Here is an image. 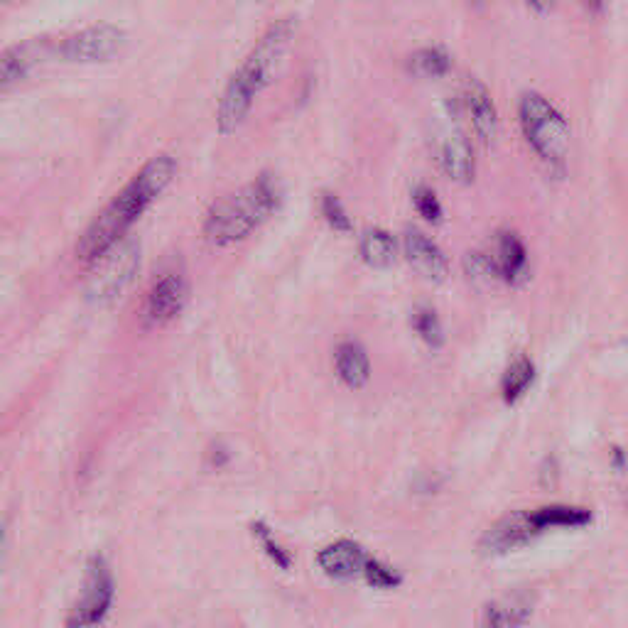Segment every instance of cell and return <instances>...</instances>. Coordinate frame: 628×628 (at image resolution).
Masks as SVG:
<instances>
[{
    "label": "cell",
    "instance_id": "cell-1",
    "mask_svg": "<svg viewBox=\"0 0 628 628\" xmlns=\"http://www.w3.org/2000/svg\"><path fill=\"white\" fill-rule=\"evenodd\" d=\"M177 175V162L172 155H155L153 160L140 167L138 175L133 177L111 204L91 221L89 229L77 243V258L81 263H94L96 258L104 256L111 246L126 238V231L135 221L143 216V211L170 187V182Z\"/></svg>",
    "mask_w": 628,
    "mask_h": 628
},
{
    "label": "cell",
    "instance_id": "cell-2",
    "mask_svg": "<svg viewBox=\"0 0 628 628\" xmlns=\"http://www.w3.org/2000/svg\"><path fill=\"white\" fill-rule=\"evenodd\" d=\"M292 37H295V23L292 18H283L273 23L263 32L261 40L253 45L241 67L231 74L224 94H221L219 108H216V128L221 135L236 133L246 123L256 96L273 79L280 59L288 52Z\"/></svg>",
    "mask_w": 628,
    "mask_h": 628
},
{
    "label": "cell",
    "instance_id": "cell-3",
    "mask_svg": "<svg viewBox=\"0 0 628 628\" xmlns=\"http://www.w3.org/2000/svg\"><path fill=\"white\" fill-rule=\"evenodd\" d=\"M280 187L270 175H261L246 187L221 197L204 219V238L216 248L246 241L278 209Z\"/></svg>",
    "mask_w": 628,
    "mask_h": 628
},
{
    "label": "cell",
    "instance_id": "cell-4",
    "mask_svg": "<svg viewBox=\"0 0 628 628\" xmlns=\"http://www.w3.org/2000/svg\"><path fill=\"white\" fill-rule=\"evenodd\" d=\"M518 118H521L525 140L535 150V155L550 170L562 172L567 153H570V126L565 116L543 94L528 91L518 104Z\"/></svg>",
    "mask_w": 628,
    "mask_h": 628
},
{
    "label": "cell",
    "instance_id": "cell-5",
    "mask_svg": "<svg viewBox=\"0 0 628 628\" xmlns=\"http://www.w3.org/2000/svg\"><path fill=\"white\" fill-rule=\"evenodd\" d=\"M89 280V300L96 305H108L121 297L133 283L140 268V248L135 241H118L104 256L96 258Z\"/></svg>",
    "mask_w": 628,
    "mask_h": 628
},
{
    "label": "cell",
    "instance_id": "cell-6",
    "mask_svg": "<svg viewBox=\"0 0 628 628\" xmlns=\"http://www.w3.org/2000/svg\"><path fill=\"white\" fill-rule=\"evenodd\" d=\"M113 604V575L101 555L89 557L77 604L67 616V628H94L106 619Z\"/></svg>",
    "mask_w": 628,
    "mask_h": 628
},
{
    "label": "cell",
    "instance_id": "cell-7",
    "mask_svg": "<svg viewBox=\"0 0 628 628\" xmlns=\"http://www.w3.org/2000/svg\"><path fill=\"white\" fill-rule=\"evenodd\" d=\"M126 32L116 25H91L86 30L74 32L67 40H62L59 45V57L67 59V62L77 64H96V62H108V59L118 57L126 47Z\"/></svg>",
    "mask_w": 628,
    "mask_h": 628
},
{
    "label": "cell",
    "instance_id": "cell-8",
    "mask_svg": "<svg viewBox=\"0 0 628 628\" xmlns=\"http://www.w3.org/2000/svg\"><path fill=\"white\" fill-rule=\"evenodd\" d=\"M540 533H543V530L535 525L530 511H513L508 513V516L498 518V521L481 535L479 548L486 557H501L530 545Z\"/></svg>",
    "mask_w": 628,
    "mask_h": 628
},
{
    "label": "cell",
    "instance_id": "cell-9",
    "mask_svg": "<svg viewBox=\"0 0 628 628\" xmlns=\"http://www.w3.org/2000/svg\"><path fill=\"white\" fill-rule=\"evenodd\" d=\"M187 278L180 270H167L155 280L145 297V322L148 324H170L177 319L187 305Z\"/></svg>",
    "mask_w": 628,
    "mask_h": 628
},
{
    "label": "cell",
    "instance_id": "cell-10",
    "mask_svg": "<svg viewBox=\"0 0 628 628\" xmlns=\"http://www.w3.org/2000/svg\"><path fill=\"white\" fill-rule=\"evenodd\" d=\"M459 106H462L464 118L469 121V128L474 131L476 140L489 148L498 135V113L491 99L489 89L481 81L469 79L459 94Z\"/></svg>",
    "mask_w": 628,
    "mask_h": 628
},
{
    "label": "cell",
    "instance_id": "cell-11",
    "mask_svg": "<svg viewBox=\"0 0 628 628\" xmlns=\"http://www.w3.org/2000/svg\"><path fill=\"white\" fill-rule=\"evenodd\" d=\"M403 253L408 258V263L413 265V270L422 275L430 283H442L449 273V263L445 251L432 241L430 236H425L418 229L405 231L403 236Z\"/></svg>",
    "mask_w": 628,
    "mask_h": 628
},
{
    "label": "cell",
    "instance_id": "cell-12",
    "mask_svg": "<svg viewBox=\"0 0 628 628\" xmlns=\"http://www.w3.org/2000/svg\"><path fill=\"white\" fill-rule=\"evenodd\" d=\"M366 550L361 548L359 543L349 538H341L337 543L327 545L322 552L317 555V565L319 570L332 579H354L361 575L366 562Z\"/></svg>",
    "mask_w": 628,
    "mask_h": 628
},
{
    "label": "cell",
    "instance_id": "cell-13",
    "mask_svg": "<svg viewBox=\"0 0 628 628\" xmlns=\"http://www.w3.org/2000/svg\"><path fill=\"white\" fill-rule=\"evenodd\" d=\"M530 614H533V594L511 592L484 606L481 628H523Z\"/></svg>",
    "mask_w": 628,
    "mask_h": 628
},
{
    "label": "cell",
    "instance_id": "cell-14",
    "mask_svg": "<svg viewBox=\"0 0 628 628\" xmlns=\"http://www.w3.org/2000/svg\"><path fill=\"white\" fill-rule=\"evenodd\" d=\"M440 165L442 172H445L452 182L469 184L474 180L476 172L474 150H471V143L462 133L447 135V140L440 148Z\"/></svg>",
    "mask_w": 628,
    "mask_h": 628
},
{
    "label": "cell",
    "instance_id": "cell-15",
    "mask_svg": "<svg viewBox=\"0 0 628 628\" xmlns=\"http://www.w3.org/2000/svg\"><path fill=\"white\" fill-rule=\"evenodd\" d=\"M494 261L503 283L521 285L528 278V251H525L523 241L513 231L498 234V251Z\"/></svg>",
    "mask_w": 628,
    "mask_h": 628
},
{
    "label": "cell",
    "instance_id": "cell-16",
    "mask_svg": "<svg viewBox=\"0 0 628 628\" xmlns=\"http://www.w3.org/2000/svg\"><path fill=\"white\" fill-rule=\"evenodd\" d=\"M334 366L346 388H364L371 378V359H368L366 349L359 341H344L339 344L337 354H334Z\"/></svg>",
    "mask_w": 628,
    "mask_h": 628
},
{
    "label": "cell",
    "instance_id": "cell-17",
    "mask_svg": "<svg viewBox=\"0 0 628 628\" xmlns=\"http://www.w3.org/2000/svg\"><path fill=\"white\" fill-rule=\"evenodd\" d=\"M40 45H20L0 52V91L18 84L40 62Z\"/></svg>",
    "mask_w": 628,
    "mask_h": 628
},
{
    "label": "cell",
    "instance_id": "cell-18",
    "mask_svg": "<svg viewBox=\"0 0 628 628\" xmlns=\"http://www.w3.org/2000/svg\"><path fill=\"white\" fill-rule=\"evenodd\" d=\"M359 253L364 263L371 265V268H388L395 261L398 246H395V238L388 231L366 229L359 241Z\"/></svg>",
    "mask_w": 628,
    "mask_h": 628
},
{
    "label": "cell",
    "instance_id": "cell-19",
    "mask_svg": "<svg viewBox=\"0 0 628 628\" xmlns=\"http://www.w3.org/2000/svg\"><path fill=\"white\" fill-rule=\"evenodd\" d=\"M535 378V366L528 356H516L506 368L501 378V395L508 405H516L518 400L528 393V388L533 386Z\"/></svg>",
    "mask_w": 628,
    "mask_h": 628
},
{
    "label": "cell",
    "instance_id": "cell-20",
    "mask_svg": "<svg viewBox=\"0 0 628 628\" xmlns=\"http://www.w3.org/2000/svg\"><path fill=\"white\" fill-rule=\"evenodd\" d=\"M535 525L540 530L545 528H582L592 523V513L587 508L577 506H545L538 511H530Z\"/></svg>",
    "mask_w": 628,
    "mask_h": 628
},
{
    "label": "cell",
    "instance_id": "cell-21",
    "mask_svg": "<svg viewBox=\"0 0 628 628\" xmlns=\"http://www.w3.org/2000/svg\"><path fill=\"white\" fill-rule=\"evenodd\" d=\"M449 67H452L449 54L437 47H425L408 57V72L418 79H440L449 72Z\"/></svg>",
    "mask_w": 628,
    "mask_h": 628
},
{
    "label": "cell",
    "instance_id": "cell-22",
    "mask_svg": "<svg viewBox=\"0 0 628 628\" xmlns=\"http://www.w3.org/2000/svg\"><path fill=\"white\" fill-rule=\"evenodd\" d=\"M464 273H467L469 283L479 290H489L494 288L496 283H503L501 273H498V265L489 253L481 251L467 253V258H464Z\"/></svg>",
    "mask_w": 628,
    "mask_h": 628
},
{
    "label": "cell",
    "instance_id": "cell-23",
    "mask_svg": "<svg viewBox=\"0 0 628 628\" xmlns=\"http://www.w3.org/2000/svg\"><path fill=\"white\" fill-rule=\"evenodd\" d=\"M251 533L253 538L258 540V545H261L265 555L273 560V565H278L280 570H290L292 567V557L290 552L283 548V543H280L278 538H275L273 528H270L268 523L263 521V518H253L251 521Z\"/></svg>",
    "mask_w": 628,
    "mask_h": 628
},
{
    "label": "cell",
    "instance_id": "cell-24",
    "mask_svg": "<svg viewBox=\"0 0 628 628\" xmlns=\"http://www.w3.org/2000/svg\"><path fill=\"white\" fill-rule=\"evenodd\" d=\"M413 329L427 346H432V349H440L442 346V339L445 337H442V324L435 310L420 307V310L413 314Z\"/></svg>",
    "mask_w": 628,
    "mask_h": 628
},
{
    "label": "cell",
    "instance_id": "cell-25",
    "mask_svg": "<svg viewBox=\"0 0 628 628\" xmlns=\"http://www.w3.org/2000/svg\"><path fill=\"white\" fill-rule=\"evenodd\" d=\"M361 577H364L366 582L376 589H395V587H400V582H403V577H400L398 572L391 570L386 562L376 560V557H371V555L366 557Z\"/></svg>",
    "mask_w": 628,
    "mask_h": 628
},
{
    "label": "cell",
    "instance_id": "cell-26",
    "mask_svg": "<svg viewBox=\"0 0 628 628\" xmlns=\"http://www.w3.org/2000/svg\"><path fill=\"white\" fill-rule=\"evenodd\" d=\"M322 214L334 231H341V234H349L351 231L349 214H346L344 204H341L339 197H334V194H324L322 197Z\"/></svg>",
    "mask_w": 628,
    "mask_h": 628
},
{
    "label": "cell",
    "instance_id": "cell-27",
    "mask_svg": "<svg viewBox=\"0 0 628 628\" xmlns=\"http://www.w3.org/2000/svg\"><path fill=\"white\" fill-rule=\"evenodd\" d=\"M413 202H415V209L420 211V216L425 221H430V224H437V221H442V204L430 187L415 189Z\"/></svg>",
    "mask_w": 628,
    "mask_h": 628
},
{
    "label": "cell",
    "instance_id": "cell-28",
    "mask_svg": "<svg viewBox=\"0 0 628 628\" xmlns=\"http://www.w3.org/2000/svg\"><path fill=\"white\" fill-rule=\"evenodd\" d=\"M525 3H528V8H533L535 13H550L555 0H525Z\"/></svg>",
    "mask_w": 628,
    "mask_h": 628
},
{
    "label": "cell",
    "instance_id": "cell-29",
    "mask_svg": "<svg viewBox=\"0 0 628 628\" xmlns=\"http://www.w3.org/2000/svg\"><path fill=\"white\" fill-rule=\"evenodd\" d=\"M584 5H587V8L592 10V13H602L604 0H584Z\"/></svg>",
    "mask_w": 628,
    "mask_h": 628
},
{
    "label": "cell",
    "instance_id": "cell-30",
    "mask_svg": "<svg viewBox=\"0 0 628 628\" xmlns=\"http://www.w3.org/2000/svg\"><path fill=\"white\" fill-rule=\"evenodd\" d=\"M0 545H3V528H0Z\"/></svg>",
    "mask_w": 628,
    "mask_h": 628
}]
</instances>
